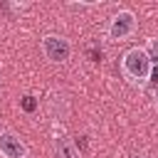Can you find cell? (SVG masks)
Masks as SVG:
<instances>
[{
  "label": "cell",
  "instance_id": "obj_5",
  "mask_svg": "<svg viewBox=\"0 0 158 158\" xmlns=\"http://www.w3.org/2000/svg\"><path fill=\"white\" fill-rule=\"evenodd\" d=\"M52 153H54V158H81L77 143L69 136H54L52 138Z\"/></svg>",
  "mask_w": 158,
  "mask_h": 158
},
{
  "label": "cell",
  "instance_id": "obj_8",
  "mask_svg": "<svg viewBox=\"0 0 158 158\" xmlns=\"http://www.w3.org/2000/svg\"><path fill=\"white\" fill-rule=\"evenodd\" d=\"M156 99H158V89H156Z\"/></svg>",
  "mask_w": 158,
  "mask_h": 158
},
{
  "label": "cell",
  "instance_id": "obj_3",
  "mask_svg": "<svg viewBox=\"0 0 158 158\" xmlns=\"http://www.w3.org/2000/svg\"><path fill=\"white\" fill-rule=\"evenodd\" d=\"M138 30V20L131 10H118L111 20H109V37L114 42H121V40H128L131 35H136Z\"/></svg>",
  "mask_w": 158,
  "mask_h": 158
},
{
  "label": "cell",
  "instance_id": "obj_4",
  "mask_svg": "<svg viewBox=\"0 0 158 158\" xmlns=\"http://www.w3.org/2000/svg\"><path fill=\"white\" fill-rule=\"evenodd\" d=\"M27 156H30V148L25 138H20L10 128H2L0 131V158H27Z\"/></svg>",
  "mask_w": 158,
  "mask_h": 158
},
{
  "label": "cell",
  "instance_id": "obj_2",
  "mask_svg": "<svg viewBox=\"0 0 158 158\" xmlns=\"http://www.w3.org/2000/svg\"><path fill=\"white\" fill-rule=\"evenodd\" d=\"M40 49H42V57L52 64H64L72 57V42L64 35H44L40 40Z\"/></svg>",
  "mask_w": 158,
  "mask_h": 158
},
{
  "label": "cell",
  "instance_id": "obj_6",
  "mask_svg": "<svg viewBox=\"0 0 158 158\" xmlns=\"http://www.w3.org/2000/svg\"><path fill=\"white\" fill-rule=\"evenodd\" d=\"M146 52H148V57H151L153 67H158V37H153V40H148V42H146Z\"/></svg>",
  "mask_w": 158,
  "mask_h": 158
},
{
  "label": "cell",
  "instance_id": "obj_7",
  "mask_svg": "<svg viewBox=\"0 0 158 158\" xmlns=\"http://www.w3.org/2000/svg\"><path fill=\"white\" fill-rule=\"evenodd\" d=\"M128 158H148V156H146V153H138V151H136V153H131Z\"/></svg>",
  "mask_w": 158,
  "mask_h": 158
},
{
  "label": "cell",
  "instance_id": "obj_1",
  "mask_svg": "<svg viewBox=\"0 0 158 158\" xmlns=\"http://www.w3.org/2000/svg\"><path fill=\"white\" fill-rule=\"evenodd\" d=\"M118 67H121L123 79H128L136 86H146L151 81V77H153V69H156L153 62H151V57H148V52H146V47H131V49H126L123 57H121V62H118Z\"/></svg>",
  "mask_w": 158,
  "mask_h": 158
}]
</instances>
